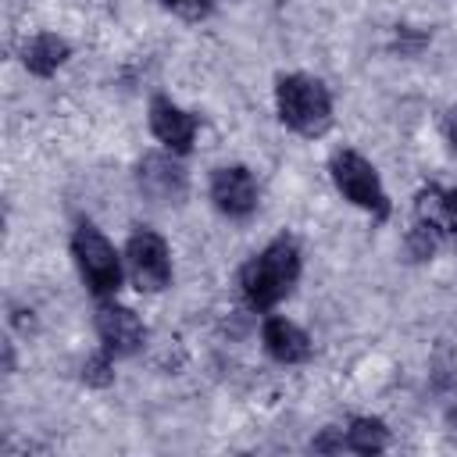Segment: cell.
Returning a JSON list of instances; mask_svg holds the SVG:
<instances>
[{
	"mask_svg": "<svg viewBox=\"0 0 457 457\" xmlns=\"http://www.w3.org/2000/svg\"><path fill=\"white\" fill-rule=\"evenodd\" d=\"M300 253L293 239H275L243 268V293L253 307H275L296 282Z\"/></svg>",
	"mask_w": 457,
	"mask_h": 457,
	"instance_id": "1",
	"label": "cell"
},
{
	"mask_svg": "<svg viewBox=\"0 0 457 457\" xmlns=\"http://www.w3.org/2000/svg\"><path fill=\"white\" fill-rule=\"evenodd\" d=\"M275 100H278V118L303 136H318L332 121V100L318 79L286 75V79H278Z\"/></svg>",
	"mask_w": 457,
	"mask_h": 457,
	"instance_id": "2",
	"label": "cell"
},
{
	"mask_svg": "<svg viewBox=\"0 0 457 457\" xmlns=\"http://www.w3.org/2000/svg\"><path fill=\"white\" fill-rule=\"evenodd\" d=\"M71 253H75V264H79L86 286H89L96 296L118 289V282H121L118 253H114V246H111L93 225H79V232H75V239H71Z\"/></svg>",
	"mask_w": 457,
	"mask_h": 457,
	"instance_id": "3",
	"label": "cell"
},
{
	"mask_svg": "<svg viewBox=\"0 0 457 457\" xmlns=\"http://www.w3.org/2000/svg\"><path fill=\"white\" fill-rule=\"evenodd\" d=\"M332 182L339 186V193H343L350 204H357V207H364V211H375V214H386V207H389V204H386V189H382L375 168H371L361 154L339 150V154L332 157Z\"/></svg>",
	"mask_w": 457,
	"mask_h": 457,
	"instance_id": "4",
	"label": "cell"
},
{
	"mask_svg": "<svg viewBox=\"0 0 457 457\" xmlns=\"http://www.w3.org/2000/svg\"><path fill=\"white\" fill-rule=\"evenodd\" d=\"M125 261H129V271H132V282L146 293H157L168 286L171 278V261H168V246L161 236L154 232H132L129 246H125Z\"/></svg>",
	"mask_w": 457,
	"mask_h": 457,
	"instance_id": "5",
	"label": "cell"
},
{
	"mask_svg": "<svg viewBox=\"0 0 457 457\" xmlns=\"http://www.w3.org/2000/svg\"><path fill=\"white\" fill-rule=\"evenodd\" d=\"M211 200L228 218H243L257 207V182L246 168H218L211 179Z\"/></svg>",
	"mask_w": 457,
	"mask_h": 457,
	"instance_id": "6",
	"label": "cell"
},
{
	"mask_svg": "<svg viewBox=\"0 0 457 457\" xmlns=\"http://www.w3.org/2000/svg\"><path fill=\"white\" fill-rule=\"evenodd\" d=\"M96 332H100L107 353H114V357L136 353V350L143 346V336H146L143 325H139V318H136L129 307H118V303L100 307V314H96Z\"/></svg>",
	"mask_w": 457,
	"mask_h": 457,
	"instance_id": "7",
	"label": "cell"
},
{
	"mask_svg": "<svg viewBox=\"0 0 457 457\" xmlns=\"http://www.w3.org/2000/svg\"><path fill=\"white\" fill-rule=\"evenodd\" d=\"M150 129H154V136H157L168 150H175V154L189 150V143H193V136H196L193 114H186L179 104H171V100H164V96H157V100L150 104Z\"/></svg>",
	"mask_w": 457,
	"mask_h": 457,
	"instance_id": "8",
	"label": "cell"
},
{
	"mask_svg": "<svg viewBox=\"0 0 457 457\" xmlns=\"http://www.w3.org/2000/svg\"><path fill=\"white\" fill-rule=\"evenodd\" d=\"M139 186H143L154 200H175V196L186 189V175H182V168H179L171 157L150 154V157H143V164H139Z\"/></svg>",
	"mask_w": 457,
	"mask_h": 457,
	"instance_id": "9",
	"label": "cell"
},
{
	"mask_svg": "<svg viewBox=\"0 0 457 457\" xmlns=\"http://www.w3.org/2000/svg\"><path fill=\"white\" fill-rule=\"evenodd\" d=\"M264 350L282 361V364H296V361H307L311 353V339L286 318H268L264 321Z\"/></svg>",
	"mask_w": 457,
	"mask_h": 457,
	"instance_id": "10",
	"label": "cell"
},
{
	"mask_svg": "<svg viewBox=\"0 0 457 457\" xmlns=\"http://www.w3.org/2000/svg\"><path fill=\"white\" fill-rule=\"evenodd\" d=\"M64 61H68V43L57 39V36H50V32L36 36V39L25 46V68H29L32 75H54Z\"/></svg>",
	"mask_w": 457,
	"mask_h": 457,
	"instance_id": "11",
	"label": "cell"
},
{
	"mask_svg": "<svg viewBox=\"0 0 457 457\" xmlns=\"http://www.w3.org/2000/svg\"><path fill=\"white\" fill-rule=\"evenodd\" d=\"M343 446H346V450H357V453H375V450H382V446H386V428H382V421L357 418V421L346 428Z\"/></svg>",
	"mask_w": 457,
	"mask_h": 457,
	"instance_id": "12",
	"label": "cell"
},
{
	"mask_svg": "<svg viewBox=\"0 0 457 457\" xmlns=\"http://www.w3.org/2000/svg\"><path fill=\"white\" fill-rule=\"evenodd\" d=\"M82 375H86V382H93V386H107V382H111V361H107V357H93V361H86Z\"/></svg>",
	"mask_w": 457,
	"mask_h": 457,
	"instance_id": "13",
	"label": "cell"
},
{
	"mask_svg": "<svg viewBox=\"0 0 457 457\" xmlns=\"http://www.w3.org/2000/svg\"><path fill=\"white\" fill-rule=\"evenodd\" d=\"M164 4H168L171 11H179V14H186V18H200L211 0H164Z\"/></svg>",
	"mask_w": 457,
	"mask_h": 457,
	"instance_id": "14",
	"label": "cell"
},
{
	"mask_svg": "<svg viewBox=\"0 0 457 457\" xmlns=\"http://www.w3.org/2000/svg\"><path fill=\"white\" fill-rule=\"evenodd\" d=\"M443 228L457 232V189L443 193Z\"/></svg>",
	"mask_w": 457,
	"mask_h": 457,
	"instance_id": "15",
	"label": "cell"
},
{
	"mask_svg": "<svg viewBox=\"0 0 457 457\" xmlns=\"http://www.w3.org/2000/svg\"><path fill=\"white\" fill-rule=\"evenodd\" d=\"M446 132H450V143L457 146V111L450 114V121H446Z\"/></svg>",
	"mask_w": 457,
	"mask_h": 457,
	"instance_id": "16",
	"label": "cell"
}]
</instances>
